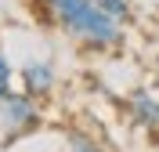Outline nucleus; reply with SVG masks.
<instances>
[{"label":"nucleus","instance_id":"obj_1","mask_svg":"<svg viewBox=\"0 0 159 152\" xmlns=\"http://www.w3.org/2000/svg\"><path fill=\"white\" fill-rule=\"evenodd\" d=\"M47 15L90 51H109L123 40L130 0H40Z\"/></svg>","mask_w":159,"mask_h":152},{"label":"nucleus","instance_id":"obj_2","mask_svg":"<svg viewBox=\"0 0 159 152\" xmlns=\"http://www.w3.org/2000/svg\"><path fill=\"white\" fill-rule=\"evenodd\" d=\"M0 123L7 134H22V131H33L40 123V109L33 105V94H15L11 91L7 98L0 101Z\"/></svg>","mask_w":159,"mask_h":152},{"label":"nucleus","instance_id":"obj_3","mask_svg":"<svg viewBox=\"0 0 159 152\" xmlns=\"http://www.w3.org/2000/svg\"><path fill=\"white\" fill-rule=\"evenodd\" d=\"M130 120L138 123L145 134L159 138V101L148 91H134V98H130Z\"/></svg>","mask_w":159,"mask_h":152},{"label":"nucleus","instance_id":"obj_4","mask_svg":"<svg viewBox=\"0 0 159 152\" xmlns=\"http://www.w3.org/2000/svg\"><path fill=\"white\" fill-rule=\"evenodd\" d=\"M22 83H25V91L29 94H47L54 87V65L43 58H33L25 62V69H22Z\"/></svg>","mask_w":159,"mask_h":152},{"label":"nucleus","instance_id":"obj_5","mask_svg":"<svg viewBox=\"0 0 159 152\" xmlns=\"http://www.w3.org/2000/svg\"><path fill=\"white\" fill-rule=\"evenodd\" d=\"M11 91H15V87H11V62H7V54H4V47H0V101L7 98Z\"/></svg>","mask_w":159,"mask_h":152},{"label":"nucleus","instance_id":"obj_6","mask_svg":"<svg viewBox=\"0 0 159 152\" xmlns=\"http://www.w3.org/2000/svg\"><path fill=\"white\" fill-rule=\"evenodd\" d=\"M69 149H72V152H101L98 141H90L87 134H76V131L69 134Z\"/></svg>","mask_w":159,"mask_h":152}]
</instances>
